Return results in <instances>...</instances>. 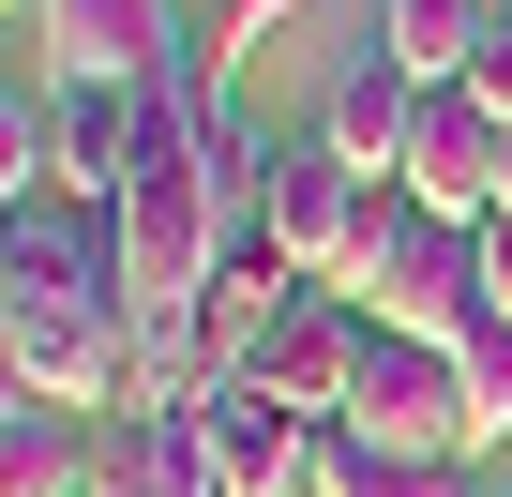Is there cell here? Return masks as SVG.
Returning <instances> with one entry per match:
<instances>
[{"mask_svg":"<svg viewBox=\"0 0 512 497\" xmlns=\"http://www.w3.org/2000/svg\"><path fill=\"white\" fill-rule=\"evenodd\" d=\"M0 347L31 362L46 407H121L136 362V302H121V241L106 211H16V257H0Z\"/></svg>","mask_w":512,"mask_h":497,"instance_id":"obj_1","label":"cell"},{"mask_svg":"<svg viewBox=\"0 0 512 497\" xmlns=\"http://www.w3.org/2000/svg\"><path fill=\"white\" fill-rule=\"evenodd\" d=\"M377 332H407V347H467L482 332V226H452V211H422L407 181H377V211H362V241H347V272H332Z\"/></svg>","mask_w":512,"mask_h":497,"instance_id":"obj_2","label":"cell"},{"mask_svg":"<svg viewBox=\"0 0 512 497\" xmlns=\"http://www.w3.org/2000/svg\"><path fill=\"white\" fill-rule=\"evenodd\" d=\"M106 241H121V302H136V332H151V317H196L211 272H226L211 166H196V151H136V196L106 211Z\"/></svg>","mask_w":512,"mask_h":497,"instance_id":"obj_3","label":"cell"},{"mask_svg":"<svg viewBox=\"0 0 512 497\" xmlns=\"http://www.w3.org/2000/svg\"><path fill=\"white\" fill-rule=\"evenodd\" d=\"M347 437H377V452H437V467L482 452V422H467V362L377 332V347H362V392H347Z\"/></svg>","mask_w":512,"mask_h":497,"instance_id":"obj_4","label":"cell"},{"mask_svg":"<svg viewBox=\"0 0 512 497\" xmlns=\"http://www.w3.org/2000/svg\"><path fill=\"white\" fill-rule=\"evenodd\" d=\"M362 211H377V181H362L332 136H272V226H256V241H272L302 287H332V272H347Z\"/></svg>","mask_w":512,"mask_h":497,"instance_id":"obj_5","label":"cell"},{"mask_svg":"<svg viewBox=\"0 0 512 497\" xmlns=\"http://www.w3.org/2000/svg\"><path fill=\"white\" fill-rule=\"evenodd\" d=\"M196 437H211V482H226V497H302V482H317V437H332V422H302V407H287L272 377H226V392L196 407Z\"/></svg>","mask_w":512,"mask_h":497,"instance_id":"obj_6","label":"cell"},{"mask_svg":"<svg viewBox=\"0 0 512 497\" xmlns=\"http://www.w3.org/2000/svg\"><path fill=\"white\" fill-rule=\"evenodd\" d=\"M362 347H377V317H362L347 287H302V302L272 317V347H256L241 377H272L302 422H347V392H362Z\"/></svg>","mask_w":512,"mask_h":497,"instance_id":"obj_7","label":"cell"},{"mask_svg":"<svg viewBox=\"0 0 512 497\" xmlns=\"http://www.w3.org/2000/svg\"><path fill=\"white\" fill-rule=\"evenodd\" d=\"M31 46H46L61 91H136L181 46V16H166V0H31Z\"/></svg>","mask_w":512,"mask_h":497,"instance_id":"obj_8","label":"cell"},{"mask_svg":"<svg viewBox=\"0 0 512 497\" xmlns=\"http://www.w3.org/2000/svg\"><path fill=\"white\" fill-rule=\"evenodd\" d=\"M497 121H482V91H422V136H407V196L422 211H452V226H482L497 211Z\"/></svg>","mask_w":512,"mask_h":497,"instance_id":"obj_9","label":"cell"},{"mask_svg":"<svg viewBox=\"0 0 512 497\" xmlns=\"http://www.w3.org/2000/svg\"><path fill=\"white\" fill-rule=\"evenodd\" d=\"M317 136L362 166V181H407V136H422V76L392 61V46H362L347 76H332V106H317Z\"/></svg>","mask_w":512,"mask_h":497,"instance_id":"obj_10","label":"cell"},{"mask_svg":"<svg viewBox=\"0 0 512 497\" xmlns=\"http://www.w3.org/2000/svg\"><path fill=\"white\" fill-rule=\"evenodd\" d=\"M91 497H226L196 407H106V467H91Z\"/></svg>","mask_w":512,"mask_h":497,"instance_id":"obj_11","label":"cell"},{"mask_svg":"<svg viewBox=\"0 0 512 497\" xmlns=\"http://www.w3.org/2000/svg\"><path fill=\"white\" fill-rule=\"evenodd\" d=\"M31 181H61V76L46 46H0V211H31Z\"/></svg>","mask_w":512,"mask_h":497,"instance_id":"obj_12","label":"cell"},{"mask_svg":"<svg viewBox=\"0 0 512 497\" xmlns=\"http://www.w3.org/2000/svg\"><path fill=\"white\" fill-rule=\"evenodd\" d=\"M287 302H302V272L272 257V241H226V272H211V302H196V332H211V362L241 377L256 347H272V317H287Z\"/></svg>","mask_w":512,"mask_h":497,"instance_id":"obj_13","label":"cell"},{"mask_svg":"<svg viewBox=\"0 0 512 497\" xmlns=\"http://www.w3.org/2000/svg\"><path fill=\"white\" fill-rule=\"evenodd\" d=\"M91 467H106L91 407H16L0 422V497H91Z\"/></svg>","mask_w":512,"mask_h":497,"instance_id":"obj_14","label":"cell"},{"mask_svg":"<svg viewBox=\"0 0 512 497\" xmlns=\"http://www.w3.org/2000/svg\"><path fill=\"white\" fill-rule=\"evenodd\" d=\"M61 196L76 211L136 196V91H61Z\"/></svg>","mask_w":512,"mask_h":497,"instance_id":"obj_15","label":"cell"},{"mask_svg":"<svg viewBox=\"0 0 512 497\" xmlns=\"http://www.w3.org/2000/svg\"><path fill=\"white\" fill-rule=\"evenodd\" d=\"M482 31H497V0H377V46H392L422 91H452V76L482 61Z\"/></svg>","mask_w":512,"mask_h":497,"instance_id":"obj_16","label":"cell"},{"mask_svg":"<svg viewBox=\"0 0 512 497\" xmlns=\"http://www.w3.org/2000/svg\"><path fill=\"white\" fill-rule=\"evenodd\" d=\"M211 392H226L211 332H196V317H151V332H136V362H121V407H211Z\"/></svg>","mask_w":512,"mask_h":497,"instance_id":"obj_17","label":"cell"},{"mask_svg":"<svg viewBox=\"0 0 512 497\" xmlns=\"http://www.w3.org/2000/svg\"><path fill=\"white\" fill-rule=\"evenodd\" d=\"M302 497H467V482H452L437 452H377V437H347V422H332V437H317V482H302Z\"/></svg>","mask_w":512,"mask_h":497,"instance_id":"obj_18","label":"cell"},{"mask_svg":"<svg viewBox=\"0 0 512 497\" xmlns=\"http://www.w3.org/2000/svg\"><path fill=\"white\" fill-rule=\"evenodd\" d=\"M452 362H467V422H482V437H512V317H482Z\"/></svg>","mask_w":512,"mask_h":497,"instance_id":"obj_19","label":"cell"},{"mask_svg":"<svg viewBox=\"0 0 512 497\" xmlns=\"http://www.w3.org/2000/svg\"><path fill=\"white\" fill-rule=\"evenodd\" d=\"M452 91H482V121H497V136H512V0H497V31H482V61H467V76H452Z\"/></svg>","mask_w":512,"mask_h":497,"instance_id":"obj_20","label":"cell"},{"mask_svg":"<svg viewBox=\"0 0 512 497\" xmlns=\"http://www.w3.org/2000/svg\"><path fill=\"white\" fill-rule=\"evenodd\" d=\"M482 317H512V211H482Z\"/></svg>","mask_w":512,"mask_h":497,"instance_id":"obj_21","label":"cell"},{"mask_svg":"<svg viewBox=\"0 0 512 497\" xmlns=\"http://www.w3.org/2000/svg\"><path fill=\"white\" fill-rule=\"evenodd\" d=\"M272 16H302V0H226V61H241L256 31H272Z\"/></svg>","mask_w":512,"mask_h":497,"instance_id":"obj_22","label":"cell"},{"mask_svg":"<svg viewBox=\"0 0 512 497\" xmlns=\"http://www.w3.org/2000/svg\"><path fill=\"white\" fill-rule=\"evenodd\" d=\"M16 407H46V392H31V362H16V347H0V422H16Z\"/></svg>","mask_w":512,"mask_h":497,"instance_id":"obj_23","label":"cell"},{"mask_svg":"<svg viewBox=\"0 0 512 497\" xmlns=\"http://www.w3.org/2000/svg\"><path fill=\"white\" fill-rule=\"evenodd\" d=\"M0 257H16V211H0Z\"/></svg>","mask_w":512,"mask_h":497,"instance_id":"obj_24","label":"cell"},{"mask_svg":"<svg viewBox=\"0 0 512 497\" xmlns=\"http://www.w3.org/2000/svg\"><path fill=\"white\" fill-rule=\"evenodd\" d=\"M0 16H31V0H0Z\"/></svg>","mask_w":512,"mask_h":497,"instance_id":"obj_25","label":"cell"}]
</instances>
